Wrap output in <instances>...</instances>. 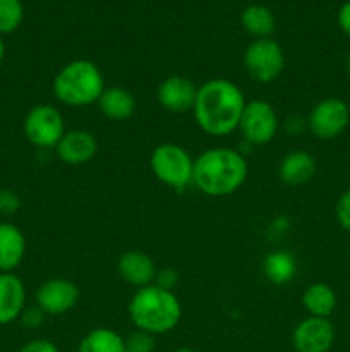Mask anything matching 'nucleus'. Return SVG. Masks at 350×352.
<instances>
[{"mask_svg":"<svg viewBox=\"0 0 350 352\" xmlns=\"http://www.w3.org/2000/svg\"><path fill=\"white\" fill-rule=\"evenodd\" d=\"M246 103V95L235 82L225 78H213L198 86L192 113L202 133L223 138L239 129Z\"/></svg>","mask_w":350,"mask_h":352,"instance_id":"1","label":"nucleus"},{"mask_svg":"<svg viewBox=\"0 0 350 352\" xmlns=\"http://www.w3.org/2000/svg\"><path fill=\"white\" fill-rule=\"evenodd\" d=\"M124 346H126V352H154L156 340L151 333L136 329L129 336L124 337Z\"/></svg>","mask_w":350,"mask_h":352,"instance_id":"24","label":"nucleus"},{"mask_svg":"<svg viewBox=\"0 0 350 352\" xmlns=\"http://www.w3.org/2000/svg\"><path fill=\"white\" fill-rule=\"evenodd\" d=\"M336 19H338L340 30H342L347 36H350V0L340 7Z\"/></svg>","mask_w":350,"mask_h":352,"instance_id":"30","label":"nucleus"},{"mask_svg":"<svg viewBox=\"0 0 350 352\" xmlns=\"http://www.w3.org/2000/svg\"><path fill=\"white\" fill-rule=\"evenodd\" d=\"M347 72H349V76H350V55H349V58H347Z\"/></svg>","mask_w":350,"mask_h":352,"instance_id":"33","label":"nucleus"},{"mask_svg":"<svg viewBox=\"0 0 350 352\" xmlns=\"http://www.w3.org/2000/svg\"><path fill=\"white\" fill-rule=\"evenodd\" d=\"M26 256V237L10 222H0V274H10Z\"/></svg>","mask_w":350,"mask_h":352,"instance_id":"16","label":"nucleus"},{"mask_svg":"<svg viewBox=\"0 0 350 352\" xmlns=\"http://www.w3.org/2000/svg\"><path fill=\"white\" fill-rule=\"evenodd\" d=\"M349 105L342 98H336V96H329V98L316 103L311 112H309L307 119H305L307 129L311 131L312 136L323 141L338 138L349 127Z\"/></svg>","mask_w":350,"mask_h":352,"instance_id":"9","label":"nucleus"},{"mask_svg":"<svg viewBox=\"0 0 350 352\" xmlns=\"http://www.w3.org/2000/svg\"><path fill=\"white\" fill-rule=\"evenodd\" d=\"M96 151H98V141L95 134L86 129L67 131L55 146L58 160L72 167L88 164L95 158Z\"/></svg>","mask_w":350,"mask_h":352,"instance_id":"13","label":"nucleus"},{"mask_svg":"<svg viewBox=\"0 0 350 352\" xmlns=\"http://www.w3.org/2000/svg\"><path fill=\"white\" fill-rule=\"evenodd\" d=\"M78 352H126L124 337L113 329L98 327L86 333L78 346Z\"/></svg>","mask_w":350,"mask_h":352,"instance_id":"22","label":"nucleus"},{"mask_svg":"<svg viewBox=\"0 0 350 352\" xmlns=\"http://www.w3.org/2000/svg\"><path fill=\"white\" fill-rule=\"evenodd\" d=\"M19 352H60L51 340L48 339H33L21 347Z\"/></svg>","mask_w":350,"mask_h":352,"instance_id":"29","label":"nucleus"},{"mask_svg":"<svg viewBox=\"0 0 350 352\" xmlns=\"http://www.w3.org/2000/svg\"><path fill=\"white\" fill-rule=\"evenodd\" d=\"M170 352H198L196 349H189V347H178V349H174Z\"/></svg>","mask_w":350,"mask_h":352,"instance_id":"32","label":"nucleus"},{"mask_svg":"<svg viewBox=\"0 0 350 352\" xmlns=\"http://www.w3.org/2000/svg\"><path fill=\"white\" fill-rule=\"evenodd\" d=\"M150 167L154 177L174 191H184L192 184L194 158L177 143H161L150 155Z\"/></svg>","mask_w":350,"mask_h":352,"instance_id":"5","label":"nucleus"},{"mask_svg":"<svg viewBox=\"0 0 350 352\" xmlns=\"http://www.w3.org/2000/svg\"><path fill=\"white\" fill-rule=\"evenodd\" d=\"M105 78L95 62L75 58L55 74L51 91L65 107H88L100 100L105 91Z\"/></svg>","mask_w":350,"mask_h":352,"instance_id":"4","label":"nucleus"},{"mask_svg":"<svg viewBox=\"0 0 350 352\" xmlns=\"http://www.w3.org/2000/svg\"><path fill=\"white\" fill-rule=\"evenodd\" d=\"M316 174V158L305 150H295L285 155L278 165V177L287 186H302Z\"/></svg>","mask_w":350,"mask_h":352,"instance_id":"17","label":"nucleus"},{"mask_svg":"<svg viewBox=\"0 0 350 352\" xmlns=\"http://www.w3.org/2000/svg\"><path fill=\"white\" fill-rule=\"evenodd\" d=\"M127 315L137 330L165 336L175 330L182 318V305L174 291L151 284L136 289L127 305Z\"/></svg>","mask_w":350,"mask_h":352,"instance_id":"3","label":"nucleus"},{"mask_svg":"<svg viewBox=\"0 0 350 352\" xmlns=\"http://www.w3.org/2000/svg\"><path fill=\"white\" fill-rule=\"evenodd\" d=\"M280 127L273 105L264 100H250L246 103L239 122V131L244 140L253 146H264L275 140Z\"/></svg>","mask_w":350,"mask_h":352,"instance_id":"8","label":"nucleus"},{"mask_svg":"<svg viewBox=\"0 0 350 352\" xmlns=\"http://www.w3.org/2000/svg\"><path fill=\"white\" fill-rule=\"evenodd\" d=\"M177 282H178V275L174 268L170 267L158 268L156 277H154V285H158V287L161 289H167V291H174Z\"/></svg>","mask_w":350,"mask_h":352,"instance_id":"28","label":"nucleus"},{"mask_svg":"<svg viewBox=\"0 0 350 352\" xmlns=\"http://www.w3.org/2000/svg\"><path fill=\"white\" fill-rule=\"evenodd\" d=\"M3 57H5V43L2 40V34H0V64H2Z\"/></svg>","mask_w":350,"mask_h":352,"instance_id":"31","label":"nucleus"},{"mask_svg":"<svg viewBox=\"0 0 350 352\" xmlns=\"http://www.w3.org/2000/svg\"><path fill=\"white\" fill-rule=\"evenodd\" d=\"M336 294L331 285L325 282H314L305 287L302 292V306L309 316H319V318H329L336 309Z\"/></svg>","mask_w":350,"mask_h":352,"instance_id":"20","label":"nucleus"},{"mask_svg":"<svg viewBox=\"0 0 350 352\" xmlns=\"http://www.w3.org/2000/svg\"><path fill=\"white\" fill-rule=\"evenodd\" d=\"M26 308V287L16 274H0V325L19 320Z\"/></svg>","mask_w":350,"mask_h":352,"instance_id":"15","label":"nucleus"},{"mask_svg":"<svg viewBox=\"0 0 350 352\" xmlns=\"http://www.w3.org/2000/svg\"><path fill=\"white\" fill-rule=\"evenodd\" d=\"M335 342V327L329 318L307 316L292 330L295 352H328Z\"/></svg>","mask_w":350,"mask_h":352,"instance_id":"11","label":"nucleus"},{"mask_svg":"<svg viewBox=\"0 0 350 352\" xmlns=\"http://www.w3.org/2000/svg\"><path fill=\"white\" fill-rule=\"evenodd\" d=\"M297 258L285 250H275L268 253L263 260V274L268 282L275 285H285L297 275Z\"/></svg>","mask_w":350,"mask_h":352,"instance_id":"19","label":"nucleus"},{"mask_svg":"<svg viewBox=\"0 0 350 352\" xmlns=\"http://www.w3.org/2000/svg\"><path fill=\"white\" fill-rule=\"evenodd\" d=\"M335 217L338 220L340 227L347 232H350V189H347L338 198L335 205Z\"/></svg>","mask_w":350,"mask_h":352,"instance_id":"27","label":"nucleus"},{"mask_svg":"<svg viewBox=\"0 0 350 352\" xmlns=\"http://www.w3.org/2000/svg\"><path fill=\"white\" fill-rule=\"evenodd\" d=\"M247 174L249 165L240 151L215 146L194 158L192 184L209 198H225L242 188Z\"/></svg>","mask_w":350,"mask_h":352,"instance_id":"2","label":"nucleus"},{"mask_svg":"<svg viewBox=\"0 0 350 352\" xmlns=\"http://www.w3.org/2000/svg\"><path fill=\"white\" fill-rule=\"evenodd\" d=\"M240 24L250 36L257 40V38H271L275 28H277V19L268 7L253 3L242 10Z\"/></svg>","mask_w":350,"mask_h":352,"instance_id":"21","label":"nucleus"},{"mask_svg":"<svg viewBox=\"0 0 350 352\" xmlns=\"http://www.w3.org/2000/svg\"><path fill=\"white\" fill-rule=\"evenodd\" d=\"M24 19L21 0H0V34L14 33Z\"/></svg>","mask_w":350,"mask_h":352,"instance_id":"23","label":"nucleus"},{"mask_svg":"<svg viewBox=\"0 0 350 352\" xmlns=\"http://www.w3.org/2000/svg\"><path fill=\"white\" fill-rule=\"evenodd\" d=\"M196 95H198V86L180 74L168 76L156 88L158 103L172 113L192 112Z\"/></svg>","mask_w":350,"mask_h":352,"instance_id":"12","label":"nucleus"},{"mask_svg":"<svg viewBox=\"0 0 350 352\" xmlns=\"http://www.w3.org/2000/svg\"><path fill=\"white\" fill-rule=\"evenodd\" d=\"M45 318H47V315H45V313L34 305V306H26V308L23 309V313H21L19 316V322L24 329L36 330L43 325Z\"/></svg>","mask_w":350,"mask_h":352,"instance_id":"25","label":"nucleus"},{"mask_svg":"<svg viewBox=\"0 0 350 352\" xmlns=\"http://www.w3.org/2000/svg\"><path fill=\"white\" fill-rule=\"evenodd\" d=\"M117 272L126 284L136 289H143L146 285L154 284L158 268L150 254L139 250H129L119 256Z\"/></svg>","mask_w":350,"mask_h":352,"instance_id":"14","label":"nucleus"},{"mask_svg":"<svg viewBox=\"0 0 350 352\" xmlns=\"http://www.w3.org/2000/svg\"><path fill=\"white\" fill-rule=\"evenodd\" d=\"M96 103L102 116L113 122H124L136 112V98L124 86H106Z\"/></svg>","mask_w":350,"mask_h":352,"instance_id":"18","label":"nucleus"},{"mask_svg":"<svg viewBox=\"0 0 350 352\" xmlns=\"http://www.w3.org/2000/svg\"><path fill=\"white\" fill-rule=\"evenodd\" d=\"M79 298H81V292L78 285L69 278L62 277L45 280L34 294L36 306L47 316L65 315L72 308H75Z\"/></svg>","mask_w":350,"mask_h":352,"instance_id":"10","label":"nucleus"},{"mask_svg":"<svg viewBox=\"0 0 350 352\" xmlns=\"http://www.w3.org/2000/svg\"><path fill=\"white\" fill-rule=\"evenodd\" d=\"M23 133L33 146L50 150L57 146L67 129L60 110L50 103H38L24 117Z\"/></svg>","mask_w":350,"mask_h":352,"instance_id":"7","label":"nucleus"},{"mask_svg":"<svg viewBox=\"0 0 350 352\" xmlns=\"http://www.w3.org/2000/svg\"><path fill=\"white\" fill-rule=\"evenodd\" d=\"M244 67L253 81L270 85L285 69L283 48L273 38H257L244 52Z\"/></svg>","mask_w":350,"mask_h":352,"instance_id":"6","label":"nucleus"},{"mask_svg":"<svg viewBox=\"0 0 350 352\" xmlns=\"http://www.w3.org/2000/svg\"><path fill=\"white\" fill-rule=\"evenodd\" d=\"M21 208V198L12 189H0V215L10 217Z\"/></svg>","mask_w":350,"mask_h":352,"instance_id":"26","label":"nucleus"}]
</instances>
